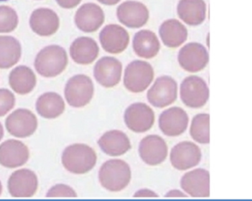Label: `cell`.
I'll return each mask as SVG.
<instances>
[{"mask_svg":"<svg viewBox=\"0 0 252 201\" xmlns=\"http://www.w3.org/2000/svg\"><path fill=\"white\" fill-rule=\"evenodd\" d=\"M3 137V127L2 124L0 123V141L2 140Z\"/></svg>","mask_w":252,"mask_h":201,"instance_id":"cell-38","label":"cell"},{"mask_svg":"<svg viewBox=\"0 0 252 201\" xmlns=\"http://www.w3.org/2000/svg\"><path fill=\"white\" fill-rule=\"evenodd\" d=\"M132 45L136 56L146 60L154 58L161 49L158 37L150 30H140L135 33Z\"/></svg>","mask_w":252,"mask_h":201,"instance_id":"cell-26","label":"cell"},{"mask_svg":"<svg viewBox=\"0 0 252 201\" xmlns=\"http://www.w3.org/2000/svg\"><path fill=\"white\" fill-rule=\"evenodd\" d=\"M78 195L75 191L70 186L63 184H59L50 189L48 193L46 194V197L49 198H56V197H70L75 198Z\"/></svg>","mask_w":252,"mask_h":201,"instance_id":"cell-33","label":"cell"},{"mask_svg":"<svg viewBox=\"0 0 252 201\" xmlns=\"http://www.w3.org/2000/svg\"><path fill=\"white\" fill-rule=\"evenodd\" d=\"M178 62L184 70L198 73L209 64V55L204 45L198 42L188 43L180 50Z\"/></svg>","mask_w":252,"mask_h":201,"instance_id":"cell-8","label":"cell"},{"mask_svg":"<svg viewBox=\"0 0 252 201\" xmlns=\"http://www.w3.org/2000/svg\"><path fill=\"white\" fill-rule=\"evenodd\" d=\"M37 113L45 119H56L65 110V103L56 93H46L38 98L35 103Z\"/></svg>","mask_w":252,"mask_h":201,"instance_id":"cell-27","label":"cell"},{"mask_svg":"<svg viewBox=\"0 0 252 201\" xmlns=\"http://www.w3.org/2000/svg\"><path fill=\"white\" fill-rule=\"evenodd\" d=\"M18 24V14L8 6H0V33H8L15 30Z\"/></svg>","mask_w":252,"mask_h":201,"instance_id":"cell-31","label":"cell"},{"mask_svg":"<svg viewBox=\"0 0 252 201\" xmlns=\"http://www.w3.org/2000/svg\"><path fill=\"white\" fill-rule=\"evenodd\" d=\"M68 56L60 45H48L43 48L35 57V70L45 78H54L65 70L68 66Z\"/></svg>","mask_w":252,"mask_h":201,"instance_id":"cell-3","label":"cell"},{"mask_svg":"<svg viewBox=\"0 0 252 201\" xmlns=\"http://www.w3.org/2000/svg\"><path fill=\"white\" fill-rule=\"evenodd\" d=\"M8 189L14 198H30L38 189V178L35 172L29 169L14 171L8 179Z\"/></svg>","mask_w":252,"mask_h":201,"instance_id":"cell-13","label":"cell"},{"mask_svg":"<svg viewBox=\"0 0 252 201\" xmlns=\"http://www.w3.org/2000/svg\"><path fill=\"white\" fill-rule=\"evenodd\" d=\"M178 95L177 81L170 76L157 78L147 93V98L152 106L164 108L174 103Z\"/></svg>","mask_w":252,"mask_h":201,"instance_id":"cell-7","label":"cell"},{"mask_svg":"<svg viewBox=\"0 0 252 201\" xmlns=\"http://www.w3.org/2000/svg\"><path fill=\"white\" fill-rule=\"evenodd\" d=\"M97 1L104 5L113 6L120 3L121 0H97Z\"/></svg>","mask_w":252,"mask_h":201,"instance_id":"cell-37","label":"cell"},{"mask_svg":"<svg viewBox=\"0 0 252 201\" xmlns=\"http://www.w3.org/2000/svg\"><path fill=\"white\" fill-rule=\"evenodd\" d=\"M154 78V68L150 64L144 61H134L125 69L124 85L131 93H143L149 88Z\"/></svg>","mask_w":252,"mask_h":201,"instance_id":"cell-5","label":"cell"},{"mask_svg":"<svg viewBox=\"0 0 252 201\" xmlns=\"http://www.w3.org/2000/svg\"><path fill=\"white\" fill-rule=\"evenodd\" d=\"M158 125L165 135L176 137L187 131L189 125V116L183 109L173 106L161 112L159 116Z\"/></svg>","mask_w":252,"mask_h":201,"instance_id":"cell-17","label":"cell"},{"mask_svg":"<svg viewBox=\"0 0 252 201\" xmlns=\"http://www.w3.org/2000/svg\"><path fill=\"white\" fill-rule=\"evenodd\" d=\"M99 40L105 51L117 55L124 52L128 47L129 35L123 27L117 24H109L101 31Z\"/></svg>","mask_w":252,"mask_h":201,"instance_id":"cell-16","label":"cell"},{"mask_svg":"<svg viewBox=\"0 0 252 201\" xmlns=\"http://www.w3.org/2000/svg\"><path fill=\"white\" fill-rule=\"evenodd\" d=\"M209 114H198L192 120L189 133L192 138L197 143L208 144L210 142L209 137Z\"/></svg>","mask_w":252,"mask_h":201,"instance_id":"cell-30","label":"cell"},{"mask_svg":"<svg viewBox=\"0 0 252 201\" xmlns=\"http://www.w3.org/2000/svg\"><path fill=\"white\" fill-rule=\"evenodd\" d=\"M159 35L166 47L177 48L186 42L188 37L187 27L177 19L164 21L159 28Z\"/></svg>","mask_w":252,"mask_h":201,"instance_id":"cell-25","label":"cell"},{"mask_svg":"<svg viewBox=\"0 0 252 201\" xmlns=\"http://www.w3.org/2000/svg\"><path fill=\"white\" fill-rule=\"evenodd\" d=\"M105 22V13L100 6L94 3H84L74 16L77 28L83 33H95Z\"/></svg>","mask_w":252,"mask_h":201,"instance_id":"cell-18","label":"cell"},{"mask_svg":"<svg viewBox=\"0 0 252 201\" xmlns=\"http://www.w3.org/2000/svg\"><path fill=\"white\" fill-rule=\"evenodd\" d=\"M9 85L15 93L25 95L35 88L36 77L30 68L27 66H18L9 74Z\"/></svg>","mask_w":252,"mask_h":201,"instance_id":"cell-28","label":"cell"},{"mask_svg":"<svg viewBox=\"0 0 252 201\" xmlns=\"http://www.w3.org/2000/svg\"><path fill=\"white\" fill-rule=\"evenodd\" d=\"M165 197H170V198H174V197H187V194L183 193L182 191L179 190H172L170 191L168 193L165 195Z\"/></svg>","mask_w":252,"mask_h":201,"instance_id":"cell-36","label":"cell"},{"mask_svg":"<svg viewBox=\"0 0 252 201\" xmlns=\"http://www.w3.org/2000/svg\"><path fill=\"white\" fill-rule=\"evenodd\" d=\"M182 102L190 108H200L207 103L209 89L206 82L199 76L187 77L180 87Z\"/></svg>","mask_w":252,"mask_h":201,"instance_id":"cell-6","label":"cell"},{"mask_svg":"<svg viewBox=\"0 0 252 201\" xmlns=\"http://www.w3.org/2000/svg\"><path fill=\"white\" fill-rule=\"evenodd\" d=\"M1 1H8V0H0V2H1Z\"/></svg>","mask_w":252,"mask_h":201,"instance_id":"cell-40","label":"cell"},{"mask_svg":"<svg viewBox=\"0 0 252 201\" xmlns=\"http://www.w3.org/2000/svg\"><path fill=\"white\" fill-rule=\"evenodd\" d=\"M60 18L52 9L40 8L33 11L30 18L32 30L40 36H50L60 28Z\"/></svg>","mask_w":252,"mask_h":201,"instance_id":"cell-21","label":"cell"},{"mask_svg":"<svg viewBox=\"0 0 252 201\" xmlns=\"http://www.w3.org/2000/svg\"><path fill=\"white\" fill-rule=\"evenodd\" d=\"M96 152L90 146L84 143H74L63 150L62 164L71 173L86 174L96 166Z\"/></svg>","mask_w":252,"mask_h":201,"instance_id":"cell-1","label":"cell"},{"mask_svg":"<svg viewBox=\"0 0 252 201\" xmlns=\"http://www.w3.org/2000/svg\"><path fill=\"white\" fill-rule=\"evenodd\" d=\"M6 129L11 135L27 138L35 133L38 126L36 116L28 109H18L6 119Z\"/></svg>","mask_w":252,"mask_h":201,"instance_id":"cell-12","label":"cell"},{"mask_svg":"<svg viewBox=\"0 0 252 201\" xmlns=\"http://www.w3.org/2000/svg\"><path fill=\"white\" fill-rule=\"evenodd\" d=\"M97 143L104 154L111 157L122 156L131 148L128 136L117 130L106 132L99 138Z\"/></svg>","mask_w":252,"mask_h":201,"instance_id":"cell-23","label":"cell"},{"mask_svg":"<svg viewBox=\"0 0 252 201\" xmlns=\"http://www.w3.org/2000/svg\"><path fill=\"white\" fill-rule=\"evenodd\" d=\"M94 95V82L85 74L74 75L66 83L64 97L72 107H84L91 101Z\"/></svg>","mask_w":252,"mask_h":201,"instance_id":"cell-4","label":"cell"},{"mask_svg":"<svg viewBox=\"0 0 252 201\" xmlns=\"http://www.w3.org/2000/svg\"><path fill=\"white\" fill-rule=\"evenodd\" d=\"M210 176L209 171L203 168L194 169L182 176L181 186L188 196L194 198H207L210 196Z\"/></svg>","mask_w":252,"mask_h":201,"instance_id":"cell-19","label":"cell"},{"mask_svg":"<svg viewBox=\"0 0 252 201\" xmlns=\"http://www.w3.org/2000/svg\"><path fill=\"white\" fill-rule=\"evenodd\" d=\"M2 191H3V186H2V183H1V181H0V196H1V194H2Z\"/></svg>","mask_w":252,"mask_h":201,"instance_id":"cell-39","label":"cell"},{"mask_svg":"<svg viewBox=\"0 0 252 201\" xmlns=\"http://www.w3.org/2000/svg\"><path fill=\"white\" fill-rule=\"evenodd\" d=\"M126 126L135 133H144L153 127L155 115L150 106L143 102L132 104L124 115Z\"/></svg>","mask_w":252,"mask_h":201,"instance_id":"cell-9","label":"cell"},{"mask_svg":"<svg viewBox=\"0 0 252 201\" xmlns=\"http://www.w3.org/2000/svg\"><path fill=\"white\" fill-rule=\"evenodd\" d=\"M122 70L121 61L111 56H104L94 66V78L104 88H114L121 82Z\"/></svg>","mask_w":252,"mask_h":201,"instance_id":"cell-14","label":"cell"},{"mask_svg":"<svg viewBox=\"0 0 252 201\" xmlns=\"http://www.w3.org/2000/svg\"><path fill=\"white\" fill-rule=\"evenodd\" d=\"M29 149L23 142L9 139L0 145V165L7 168H16L27 164Z\"/></svg>","mask_w":252,"mask_h":201,"instance_id":"cell-20","label":"cell"},{"mask_svg":"<svg viewBox=\"0 0 252 201\" xmlns=\"http://www.w3.org/2000/svg\"><path fill=\"white\" fill-rule=\"evenodd\" d=\"M177 11L180 19L186 24L197 27L206 18V3L204 0H180Z\"/></svg>","mask_w":252,"mask_h":201,"instance_id":"cell-24","label":"cell"},{"mask_svg":"<svg viewBox=\"0 0 252 201\" xmlns=\"http://www.w3.org/2000/svg\"><path fill=\"white\" fill-rule=\"evenodd\" d=\"M201 159V150L199 146L189 141L177 143L172 148L170 154L172 167L179 171H187L196 167Z\"/></svg>","mask_w":252,"mask_h":201,"instance_id":"cell-10","label":"cell"},{"mask_svg":"<svg viewBox=\"0 0 252 201\" xmlns=\"http://www.w3.org/2000/svg\"><path fill=\"white\" fill-rule=\"evenodd\" d=\"M116 16L119 22L129 28H140L149 22V11L139 1L128 0L118 6Z\"/></svg>","mask_w":252,"mask_h":201,"instance_id":"cell-11","label":"cell"},{"mask_svg":"<svg viewBox=\"0 0 252 201\" xmlns=\"http://www.w3.org/2000/svg\"><path fill=\"white\" fill-rule=\"evenodd\" d=\"M139 154L147 165L158 166L166 160L168 148L163 138L156 134H151L140 141Z\"/></svg>","mask_w":252,"mask_h":201,"instance_id":"cell-15","label":"cell"},{"mask_svg":"<svg viewBox=\"0 0 252 201\" xmlns=\"http://www.w3.org/2000/svg\"><path fill=\"white\" fill-rule=\"evenodd\" d=\"M15 106V97L8 89H0V117L5 116Z\"/></svg>","mask_w":252,"mask_h":201,"instance_id":"cell-32","label":"cell"},{"mask_svg":"<svg viewBox=\"0 0 252 201\" xmlns=\"http://www.w3.org/2000/svg\"><path fill=\"white\" fill-rule=\"evenodd\" d=\"M82 0H56V2L61 8L70 9L75 8L81 3Z\"/></svg>","mask_w":252,"mask_h":201,"instance_id":"cell-34","label":"cell"},{"mask_svg":"<svg viewBox=\"0 0 252 201\" xmlns=\"http://www.w3.org/2000/svg\"><path fill=\"white\" fill-rule=\"evenodd\" d=\"M100 49L96 40L88 36H81L73 40L69 48L71 58L75 63L88 66L98 57Z\"/></svg>","mask_w":252,"mask_h":201,"instance_id":"cell-22","label":"cell"},{"mask_svg":"<svg viewBox=\"0 0 252 201\" xmlns=\"http://www.w3.org/2000/svg\"><path fill=\"white\" fill-rule=\"evenodd\" d=\"M22 56V46L16 38L0 35V68L15 66Z\"/></svg>","mask_w":252,"mask_h":201,"instance_id":"cell-29","label":"cell"},{"mask_svg":"<svg viewBox=\"0 0 252 201\" xmlns=\"http://www.w3.org/2000/svg\"><path fill=\"white\" fill-rule=\"evenodd\" d=\"M134 197L136 198H141V197H149V198H158V195L155 193L154 191L149 190V189H141L139 191H137L134 194Z\"/></svg>","mask_w":252,"mask_h":201,"instance_id":"cell-35","label":"cell"},{"mask_svg":"<svg viewBox=\"0 0 252 201\" xmlns=\"http://www.w3.org/2000/svg\"><path fill=\"white\" fill-rule=\"evenodd\" d=\"M131 169L129 164L121 159L105 162L99 170L101 186L111 192H119L126 189L131 181Z\"/></svg>","mask_w":252,"mask_h":201,"instance_id":"cell-2","label":"cell"}]
</instances>
